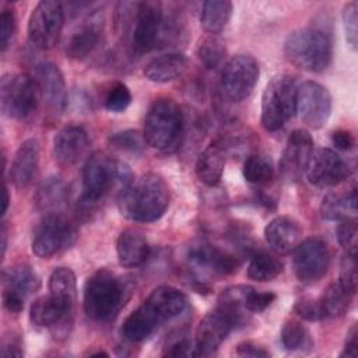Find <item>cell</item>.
Returning <instances> with one entry per match:
<instances>
[{"instance_id":"34","label":"cell","mask_w":358,"mask_h":358,"mask_svg":"<svg viewBox=\"0 0 358 358\" xmlns=\"http://www.w3.org/2000/svg\"><path fill=\"white\" fill-rule=\"evenodd\" d=\"M282 271V263L267 252L255 253L248 267V275L250 280L259 282H267L274 280Z\"/></svg>"},{"instance_id":"9","label":"cell","mask_w":358,"mask_h":358,"mask_svg":"<svg viewBox=\"0 0 358 358\" xmlns=\"http://www.w3.org/2000/svg\"><path fill=\"white\" fill-rule=\"evenodd\" d=\"M63 24L64 13L60 3L39 1L28 20V39L38 49H50L59 42Z\"/></svg>"},{"instance_id":"15","label":"cell","mask_w":358,"mask_h":358,"mask_svg":"<svg viewBox=\"0 0 358 358\" xmlns=\"http://www.w3.org/2000/svg\"><path fill=\"white\" fill-rule=\"evenodd\" d=\"M235 324L234 317L221 308L206 313L196 329L194 357L213 355Z\"/></svg>"},{"instance_id":"43","label":"cell","mask_w":358,"mask_h":358,"mask_svg":"<svg viewBox=\"0 0 358 358\" xmlns=\"http://www.w3.org/2000/svg\"><path fill=\"white\" fill-rule=\"evenodd\" d=\"M294 310L296 312V315L299 317L309 320V322H316V320L324 319L319 299H313L309 296H303V298L298 299L295 302Z\"/></svg>"},{"instance_id":"49","label":"cell","mask_w":358,"mask_h":358,"mask_svg":"<svg viewBox=\"0 0 358 358\" xmlns=\"http://www.w3.org/2000/svg\"><path fill=\"white\" fill-rule=\"evenodd\" d=\"M357 337H358V331H357V326L354 324L350 331L347 333V338H345V344H344V350L340 354L341 357H357L358 354V347H357Z\"/></svg>"},{"instance_id":"18","label":"cell","mask_w":358,"mask_h":358,"mask_svg":"<svg viewBox=\"0 0 358 358\" xmlns=\"http://www.w3.org/2000/svg\"><path fill=\"white\" fill-rule=\"evenodd\" d=\"M313 154V138L305 129L294 130L285 144L280 168L285 179L298 180L308 168Z\"/></svg>"},{"instance_id":"3","label":"cell","mask_w":358,"mask_h":358,"mask_svg":"<svg viewBox=\"0 0 358 358\" xmlns=\"http://www.w3.org/2000/svg\"><path fill=\"white\" fill-rule=\"evenodd\" d=\"M129 298L126 282L113 271L99 268L84 284V310L94 322L113 320Z\"/></svg>"},{"instance_id":"10","label":"cell","mask_w":358,"mask_h":358,"mask_svg":"<svg viewBox=\"0 0 358 358\" xmlns=\"http://www.w3.org/2000/svg\"><path fill=\"white\" fill-rule=\"evenodd\" d=\"M260 74L259 63L250 55H236L231 57L221 73V90L224 95L241 102L255 90Z\"/></svg>"},{"instance_id":"17","label":"cell","mask_w":358,"mask_h":358,"mask_svg":"<svg viewBox=\"0 0 358 358\" xmlns=\"http://www.w3.org/2000/svg\"><path fill=\"white\" fill-rule=\"evenodd\" d=\"M305 173L313 186L331 187L350 175V168L336 151L319 148L313 151Z\"/></svg>"},{"instance_id":"42","label":"cell","mask_w":358,"mask_h":358,"mask_svg":"<svg viewBox=\"0 0 358 358\" xmlns=\"http://www.w3.org/2000/svg\"><path fill=\"white\" fill-rule=\"evenodd\" d=\"M110 143L119 150L129 151V152H137L141 150L145 140L137 130H126V131L113 134L110 137Z\"/></svg>"},{"instance_id":"4","label":"cell","mask_w":358,"mask_h":358,"mask_svg":"<svg viewBox=\"0 0 358 358\" xmlns=\"http://www.w3.org/2000/svg\"><path fill=\"white\" fill-rule=\"evenodd\" d=\"M285 59L295 67L320 73L331 62L333 46L329 35L315 28H301L292 31L284 42Z\"/></svg>"},{"instance_id":"14","label":"cell","mask_w":358,"mask_h":358,"mask_svg":"<svg viewBox=\"0 0 358 358\" xmlns=\"http://www.w3.org/2000/svg\"><path fill=\"white\" fill-rule=\"evenodd\" d=\"M39 288V278L27 264L7 267L1 273L3 305L8 312L18 313L25 299Z\"/></svg>"},{"instance_id":"7","label":"cell","mask_w":358,"mask_h":358,"mask_svg":"<svg viewBox=\"0 0 358 358\" xmlns=\"http://www.w3.org/2000/svg\"><path fill=\"white\" fill-rule=\"evenodd\" d=\"M295 80L277 76L266 87L262 96V126L267 131L280 130L296 112Z\"/></svg>"},{"instance_id":"31","label":"cell","mask_w":358,"mask_h":358,"mask_svg":"<svg viewBox=\"0 0 358 358\" xmlns=\"http://www.w3.org/2000/svg\"><path fill=\"white\" fill-rule=\"evenodd\" d=\"M322 217L330 221H344L352 218L357 213V189L350 193H329L323 197L320 206Z\"/></svg>"},{"instance_id":"13","label":"cell","mask_w":358,"mask_h":358,"mask_svg":"<svg viewBox=\"0 0 358 358\" xmlns=\"http://www.w3.org/2000/svg\"><path fill=\"white\" fill-rule=\"evenodd\" d=\"M296 112L310 129L323 127L331 113V95L329 90L316 83L305 81L296 91Z\"/></svg>"},{"instance_id":"21","label":"cell","mask_w":358,"mask_h":358,"mask_svg":"<svg viewBox=\"0 0 358 358\" xmlns=\"http://www.w3.org/2000/svg\"><path fill=\"white\" fill-rule=\"evenodd\" d=\"M302 229L299 224L287 215L273 218L264 228L267 245L278 255L289 253L301 242Z\"/></svg>"},{"instance_id":"5","label":"cell","mask_w":358,"mask_h":358,"mask_svg":"<svg viewBox=\"0 0 358 358\" xmlns=\"http://www.w3.org/2000/svg\"><path fill=\"white\" fill-rule=\"evenodd\" d=\"M133 180V175L126 164L113 159L103 151L92 152L83 169V197L85 201L101 200L115 185L120 190Z\"/></svg>"},{"instance_id":"50","label":"cell","mask_w":358,"mask_h":358,"mask_svg":"<svg viewBox=\"0 0 358 358\" xmlns=\"http://www.w3.org/2000/svg\"><path fill=\"white\" fill-rule=\"evenodd\" d=\"M0 355L3 358H11V357H22V351L20 350L18 345L10 343V344H6L1 347V352Z\"/></svg>"},{"instance_id":"39","label":"cell","mask_w":358,"mask_h":358,"mask_svg":"<svg viewBox=\"0 0 358 358\" xmlns=\"http://www.w3.org/2000/svg\"><path fill=\"white\" fill-rule=\"evenodd\" d=\"M358 4L357 1H350L344 6L343 10V25L345 32V39L352 50L357 49L358 43Z\"/></svg>"},{"instance_id":"33","label":"cell","mask_w":358,"mask_h":358,"mask_svg":"<svg viewBox=\"0 0 358 358\" xmlns=\"http://www.w3.org/2000/svg\"><path fill=\"white\" fill-rule=\"evenodd\" d=\"M352 296L354 294L347 291L338 281L329 284L319 298L323 317L343 316L348 310Z\"/></svg>"},{"instance_id":"8","label":"cell","mask_w":358,"mask_h":358,"mask_svg":"<svg viewBox=\"0 0 358 358\" xmlns=\"http://www.w3.org/2000/svg\"><path fill=\"white\" fill-rule=\"evenodd\" d=\"M41 91L35 78L28 74H6L0 80V105L4 116L25 119L39 102Z\"/></svg>"},{"instance_id":"44","label":"cell","mask_w":358,"mask_h":358,"mask_svg":"<svg viewBox=\"0 0 358 358\" xmlns=\"http://www.w3.org/2000/svg\"><path fill=\"white\" fill-rule=\"evenodd\" d=\"M275 299V294L273 292H262L256 291L255 288H249L245 299V306L248 312H263L271 302Z\"/></svg>"},{"instance_id":"47","label":"cell","mask_w":358,"mask_h":358,"mask_svg":"<svg viewBox=\"0 0 358 358\" xmlns=\"http://www.w3.org/2000/svg\"><path fill=\"white\" fill-rule=\"evenodd\" d=\"M331 143L336 148L343 151H350L355 145V137L348 130H336L331 134Z\"/></svg>"},{"instance_id":"20","label":"cell","mask_w":358,"mask_h":358,"mask_svg":"<svg viewBox=\"0 0 358 358\" xmlns=\"http://www.w3.org/2000/svg\"><path fill=\"white\" fill-rule=\"evenodd\" d=\"M36 83L48 106L53 112H63L67 103V90L59 67L49 62L41 63L36 69Z\"/></svg>"},{"instance_id":"11","label":"cell","mask_w":358,"mask_h":358,"mask_svg":"<svg viewBox=\"0 0 358 358\" xmlns=\"http://www.w3.org/2000/svg\"><path fill=\"white\" fill-rule=\"evenodd\" d=\"M74 227L59 214L46 215L35 228L32 236V252L42 259L59 253L74 242Z\"/></svg>"},{"instance_id":"36","label":"cell","mask_w":358,"mask_h":358,"mask_svg":"<svg viewBox=\"0 0 358 358\" xmlns=\"http://www.w3.org/2000/svg\"><path fill=\"white\" fill-rule=\"evenodd\" d=\"M281 343L288 351H298L310 347V336L308 329L298 320H287L281 329Z\"/></svg>"},{"instance_id":"30","label":"cell","mask_w":358,"mask_h":358,"mask_svg":"<svg viewBox=\"0 0 358 358\" xmlns=\"http://www.w3.org/2000/svg\"><path fill=\"white\" fill-rule=\"evenodd\" d=\"M69 315L49 294L36 298L29 309V319L38 327H56L69 322Z\"/></svg>"},{"instance_id":"32","label":"cell","mask_w":358,"mask_h":358,"mask_svg":"<svg viewBox=\"0 0 358 358\" xmlns=\"http://www.w3.org/2000/svg\"><path fill=\"white\" fill-rule=\"evenodd\" d=\"M232 3L227 0H207L201 4L200 24L211 35L220 34L229 22Z\"/></svg>"},{"instance_id":"16","label":"cell","mask_w":358,"mask_h":358,"mask_svg":"<svg viewBox=\"0 0 358 358\" xmlns=\"http://www.w3.org/2000/svg\"><path fill=\"white\" fill-rule=\"evenodd\" d=\"M134 28L131 34L133 46L138 52H148L155 48L164 29L162 7L157 1L137 3Z\"/></svg>"},{"instance_id":"24","label":"cell","mask_w":358,"mask_h":358,"mask_svg":"<svg viewBox=\"0 0 358 358\" xmlns=\"http://www.w3.org/2000/svg\"><path fill=\"white\" fill-rule=\"evenodd\" d=\"M102 34V22L96 17H91L83 25L77 28L76 32L67 41L66 53L71 59L87 57L99 43Z\"/></svg>"},{"instance_id":"38","label":"cell","mask_w":358,"mask_h":358,"mask_svg":"<svg viewBox=\"0 0 358 358\" xmlns=\"http://www.w3.org/2000/svg\"><path fill=\"white\" fill-rule=\"evenodd\" d=\"M130 102H131L130 90L122 83L113 84L108 90L103 98V106L109 112H123L130 105Z\"/></svg>"},{"instance_id":"37","label":"cell","mask_w":358,"mask_h":358,"mask_svg":"<svg viewBox=\"0 0 358 358\" xmlns=\"http://www.w3.org/2000/svg\"><path fill=\"white\" fill-rule=\"evenodd\" d=\"M197 56L206 69H215L225 57V46L221 39L211 35L201 41L197 48Z\"/></svg>"},{"instance_id":"40","label":"cell","mask_w":358,"mask_h":358,"mask_svg":"<svg viewBox=\"0 0 358 358\" xmlns=\"http://www.w3.org/2000/svg\"><path fill=\"white\" fill-rule=\"evenodd\" d=\"M357 222L354 218L340 221L337 227V238L345 253L357 255Z\"/></svg>"},{"instance_id":"26","label":"cell","mask_w":358,"mask_h":358,"mask_svg":"<svg viewBox=\"0 0 358 358\" xmlns=\"http://www.w3.org/2000/svg\"><path fill=\"white\" fill-rule=\"evenodd\" d=\"M225 166V151L218 143H211L196 161V175L207 186H215L222 178Z\"/></svg>"},{"instance_id":"28","label":"cell","mask_w":358,"mask_h":358,"mask_svg":"<svg viewBox=\"0 0 358 358\" xmlns=\"http://www.w3.org/2000/svg\"><path fill=\"white\" fill-rule=\"evenodd\" d=\"M49 295L69 313H73V308L77 298L76 275L69 267H57L52 271L48 282Z\"/></svg>"},{"instance_id":"35","label":"cell","mask_w":358,"mask_h":358,"mask_svg":"<svg viewBox=\"0 0 358 358\" xmlns=\"http://www.w3.org/2000/svg\"><path fill=\"white\" fill-rule=\"evenodd\" d=\"M242 173L249 183L266 185L274 178V165L270 157L264 154H253L246 158Z\"/></svg>"},{"instance_id":"41","label":"cell","mask_w":358,"mask_h":358,"mask_svg":"<svg viewBox=\"0 0 358 358\" xmlns=\"http://www.w3.org/2000/svg\"><path fill=\"white\" fill-rule=\"evenodd\" d=\"M357 255L345 253L341 267H340V278L338 282L351 294L357 291Z\"/></svg>"},{"instance_id":"25","label":"cell","mask_w":358,"mask_h":358,"mask_svg":"<svg viewBox=\"0 0 358 358\" xmlns=\"http://www.w3.org/2000/svg\"><path fill=\"white\" fill-rule=\"evenodd\" d=\"M187 66V59L185 55L173 52L161 55L150 60L143 73L152 83H168L183 74Z\"/></svg>"},{"instance_id":"12","label":"cell","mask_w":358,"mask_h":358,"mask_svg":"<svg viewBox=\"0 0 358 358\" xmlns=\"http://www.w3.org/2000/svg\"><path fill=\"white\" fill-rule=\"evenodd\" d=\"M330 263V253L327 245L320 238H306L301 241L292 256V266L295 275L302 282H313L320 280Z\"/></svg>"},{"instance_id":"48","label":"cell","mask_w":358,"mask_h":358,"mask_svg":"<svg viewBox=\"0 0 358 358\" xmlns=\"http://www.w3.org/2000/svg\"><path fill=\"white\" fill-rule=\"evenodd\" d=\"M164 355L165 357H189V355L194 357V347H192V344L186 338H180L173 344H171L169 347H166V350L164 351Z\"/></svg>"},{"instance_id":"19","label":"cell","mask_w":358,"mask_h":358,"mask_svg":"<svg viewBox=\"0 0 358 358\" xmlns=\"http://www.w3.org/2000/svg\"><path fill=\"white\" fill-rule=\"evenodd\" d=\"M90 145L85 130L76 124L64 126L53 140L55 158L60 165L70 166L77 164L87 152Z\"/></svg>"},{"instance_id":"2","label":"cell","mask_w":358,"mask_h":358,"mask_svg":"<svg viewBox=\"0 0 358 358\" xmlns=\"http://www.w3.org/2000/svg\"><path fill=\"white\" fill-rule=\"evenodd\" d=\"M168 185L157 173H145L133 179L117 196V207L122 215L137 222L158 220L168 208Z\"/></svg>"},{"instance_id":"22","label":"cell","mask_w":358,"mask_h":358,"mask_svg":"<svg viewBox=\"0 0 358 358\" xmlns=\"http://www.w3.org/2000/svg\"><path fill=\"white\" fill-rule=\"evenodd\" d=\"M39 162V143L36 138L22 141L15 151L10 166V179L15 187L21 189L31 183Z\"/></svg>"},{"instance_id":"27","label":"cell","mask_w":358,"mask_h":358,"mask_svg":"<svg viewBox=\"0 0 358 358\" xmlns=\"http://www.w3.org/2000/svg\"><path fill=\"white\" fill-rule=\"evenodd\" d=\"M189 257L197 266L210 268L218 274H232L238 268V260L228 255L227 252L211 246V245H197L190 249Z\"/></svg>"},{"instance_id":"46","label":"cell","mask_w":358,"mask_h":358,"mask_svg":"<svg viewBox=\"0 0 358 358\" xmlns=\"http://www.w3.org/2000/svg\"><path fill=\"white\" fill-rule=\"evenodd\" d=\"M235 354L238 357H252V358H267L270 357L268 350H266L263 345H259L252 341L242 343L236 347Z\"/></svg>"},{"instance_id":"6","label":"cell","mask_w":358,"mask_h":358,"mask_svg":"<svg viewBox=\"0 0 358 358\" xmlns=\"http://www.w3.org/2000/svg\"><path fill=\"white\" fill-rule=\"evenodd\" d=\"M182 127L183 115L179 105L169 98H159L147 112L143 137L152 148L169 150L178 143Z\"/></svg>"},{"instance_id":"23","label":"cell","mask_w":358,"mask_h":358,"mask_svg":"<svg viewBox=\"0 0 358 358\" xmlns=\"http://www.w3.org/2000/svg\"><path fill=\"white\" fill-rule=\"evenodd\" d=\"M116 252L119 263L123 267H137L147 260L150 246L145 236L140 231L129 228L120 232L117 236Z\"/></svg>"},{"instance_id":"45","label":"cell","mask_w":358,"mask_h":358,"mask_svg":"<svg viewBox=\"0 0 358 358\" xmlns=\"http://www.w3.org/2000/svg\"><path fill=\"white\" fill-rule=\"evenodd\" d=\"M15 32V17L11 10H3L0 14V49L4 52L11 43Z\"/></svg>"},{"instance_id":"29","label":"cell","mask_w":358,"mask_h":358,"mask_svg":"<svg viewBox=\"0 0 358 358\" xmlns=\"http://www.w3.org/2000/svg\"><path fill=\"white\" fill-rule=\"evenodd\" d=\"M69 199L67 185L57 176H50L45 179L36 190L35 204L38 210L56 214L57 210L66 206Z\"/></svg>"},{"instance_id":"1","label":"cell","mask_w":358,"mask_h":358,"mask_svg":"<svg viewBox=\"0 0 358 358\" xmlns=\"http://www.w3.org/2000/svg\"><path fill=\"white\" fill-rule=\"evenodd\" d=\"M186 308L187 298L180 289L172 285H159L126 317L122 334L131 343H140L148 338L159 324L178 317Z\"/></svg>"},{"instance_id":"51","label":"cell","mask_w":358,"mask_h":358,"mask_svg":"<svg viewBox=\"0 0 358 358\" xmlns=\"http://www.w3.org/2000/svg\"><path fill=\"white\" fill-rule=\"evenodd\" d=\"M8 201H10L8 190H7V186L3 185V207H1V215L6 214V211H7V208H8Z\"/></svg>"}]
</instances>
